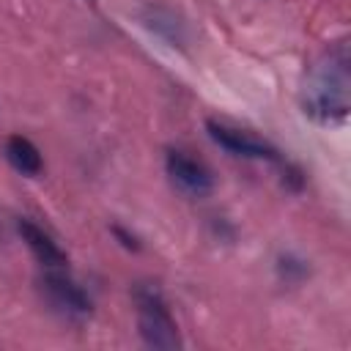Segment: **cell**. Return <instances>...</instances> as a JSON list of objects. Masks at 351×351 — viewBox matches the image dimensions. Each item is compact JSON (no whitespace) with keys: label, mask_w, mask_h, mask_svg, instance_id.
<instances>
[{"label":"cell","mask_w":351,"mask_h":351,"mask_svg":"<svg viewBox=\"0 0 351 351\" xmlns=\"http://www.w3.org/2000/svg\"><path fill=\"white\" fill-rule=\"evenodd\" d=\"M302 107L321 123H337L348 115V47L343 41L315 60L302 88Z\"/></svg>","instance_id":"obj_1"},{"label":"cell","mask_w":351,"mask_h":351,"mask_svg":"<svg viewBox=\"0 0 351 351\" xmlns=\"http://www.w3.org/2000/svg\"><path fill=\"white\" fill-rule=\"evenodd\" d=\"M137 302V326L143 340L151 348H162V351H173L181 346V335L176 326V318L170 315V307L165 304L162 293L156 288H140L134 293Z\"/></svg>","instance_id":"obj_2"},{"label":"cell","mask_w":351,"mask_h":351,"mask_svg":"<svg viewBox=\"0 0 351 351\" xmlns=\"http://www.w3.org/2000/svg\"><path fill=\"white\" fill-rule=\"evenodd\" d=\"M206 129H208V134H211V140L217 145H222L225 151H230L236 156H244V159H277V148L271 143H266L263 137L247 132V129H239V126H230V123L214 121V118L206 121Z\"/></svg>","instance_id":"obj_3"},{"label":"cell","mask_w":351,"mask_h":351,"mask_svg":"<svg viewBox=\"0 0 351 351\" xmlns=\"http://www.w3.org/2000/svg\"><path fill=\"white\" fill-rule=\"evenodd\" d=\"M165 167H167L170 181H173L181 192H186V195H192V197H206V195L214 189L211 170H208L200 159L189 156L186 151H167Z\"/></svg>","instance_id":"obj_4"},{"label":"cell","mask_w":351,"mask_h":351,"mask_svg":"<svg viewBox=\"0 0 351 351\" xmlns=\"http://www.w3.org/2000/svg\"><path fill=\"white\" fill-rule=\"evenodd\" d=\"M44 288L49 293V299L69 315H88L90 313V299L88 293L60 269H49L44 277Z\"/></svg>","instance_id":"obj_5"},{"label":"cell","mask_w":351,"mask_h":351,"mask_svg":"<svg viewBox=\"0 0 351 351\" xmlns=\"http://www.w3.org/2000/svg\"><path fill=\"white\" fill-rule=\"evenodd\" d=\"M19 236L22 241L30 247V252L47 266V269H63L66 266V252L52 241V236L47 230H41L36 222L30 219H19Z\"/></svg>","instance_id":"obj_6"},{"label":"cell","mask_w":351,"mask_h":351,"mask_svg":"<svg viewBox=\"0 0 351 351\" xmlns=\"http://www.w3.org/2000/svg\"><path fill=\"white\" fill-rule=\"evenodd\" d=\"M5 156H8L11 167L19 170L22 176H38L41 167H44L41 151H38L27 137H22V134L8 137V143H5Z\"/></svg>","instance_id":"obj_7"}]
</instances>
